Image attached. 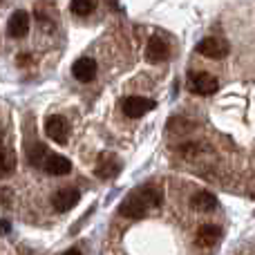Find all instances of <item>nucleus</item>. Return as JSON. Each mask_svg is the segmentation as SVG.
Instances as JSON below:
<instances>
[{"label": "nucleus", "instance_id": "nucleus-16", "mask_svg": "<svg viewBox=\"0 0 255 255\" xmlns=\"http://www.w3.org/2000/svg\"><path fill=\"white\" fill-rule=\"evenodd\" d=\"M2 204H4V206L9 204V188H7V186L2 188Z\"/></svg>", "mask_w": 255, "mask_h": 255}, {"label": "nucleus", "instance_id": "nucleus-18", "mask_svg": "<svg viewBox=\"0 0 255 255\" xmlns=\"http://www.w3.org/2000/svg\"><path fill=\"white\" fill-rule=\"evenodd\" d=\"M2 231H4V233H9V222H7V220L2 222Z\"/></svg>", "mask_w": 255, "mask_h": 255}, {"label": "nucleus", "instance_id": "nucleus-5", "mask_svg": "<svg viewBox=\"0 0 255 255\" xmlns=\"http://www.w3.org/2000/svg\"><path fill=\"white\" fill-rule=\"evenodd\" d=\"M79 199H81L79 190L65 186V188H58L56 193L52 195V206L56 208L58 213H65V211H70V208H74L76 204H79Z\"/></svg>", "mask_w": 255, "mask_h": 255}, {"label": "nucleus", "instance_id": "nucleus-2", "mask_svg": "<svg viewBox=\"0 0 255 255\" xmlns=\"http://www.w3.org/2000/svg\"><path fill=\"white\" fill-rule=\"evenodd\" d=\"M190 92L193 94H199V97H208V94H215L220 83L213 74L208 72H197V74H190V83H188Z\"/></svg>", "mask_w": 255, "mask_h": 255}, {"label": "nucleus", "instance_id": "nucleus-4", "mask_svg": "<svg viewBox=\"0 0 255 255\" xmlns=\"http://www.w3.org/2000/svg\"><path fill=\"white\" fill-rule=\"evenodd\" d=\"M197 52L202 54V56H206V58H215V61H220V58L229 56V45H226V40H222V38L208 36V38L199 40Z\"/></svg>", "mask_w": 255, "mask_h": 255}, {"label": "nucleus", "instance_id": "nucleus-15", "mask_svg": "<svg viewBox=\"0 0 255 255\" xmlns=\"http://www.w3.org/2000/svg\"><path fill=\"white\" fill-rule=\"evenodd\" d=\"M16 170V152L11 148L2 150V177H9Z\"/></svg>", "mask_w": 255, "mask_h": 255}, {"label": "nucleus", "instance_id": "nucleus-11", "mask_svg": "<svg viewBox=\"0 0 255 255\" xmlns=\"http://www.w3.org/2000/svg\"><path fill=\"white\" fill-rule=\"evenodd\" d=\"M72 74L79 81H83V83H90V81H94V76H97V63H94L92 58H79V61L72 65Z\"/></svg>", "mask_w": 255, "mask_h": 255}, {"label": "nucleus", "instance_id": "nucleus-10", "mask_svg": "<svg viewBox=\"0 0 255 255\" xmlns=\"http://www.w3.org/2000/svg\"><path fill=\"white\" fill-rule=\"evenodd\" d=\"M220 238H222L220 226H215V224H204V226H199L197 235H195V242H197V247L208 249V247H213V244L220 242Z\"/></svg>", "mask_w": 255, "mask_h": 255}, {"label": "nucleus", "instance_id": "nucleus-19", "mask_svg": "<svg viewBox=\"0 0 255 255\" xmlns=\"http://www.w3.org/2000/svg\"><path fill=\"white\" fill-rule=\"evenodd\" d=\"M253 199H255V193H253Z\"/></svg>", "mask_w": 255, "mask_h": 255}, {"label": "nucleus", "instance_id": "nucleus-8", "mask_svg": "<svg viewBox=\"0 0 255 255\" xmlns=\"http://www.w3.org/2000/svg\"><path fill=\"white\" fill-rule=\"evenodd\" d=\"M27 31H29V16H27V11H13L11 18H9L7 34L11 38H25Z\"/></svg>", "mask_w": 255, "mask_h": 255}, {"label": "nucleus", "instance_id": "nucleus-9", "mask_svg": "<svg viewBox=\"0 0 255 255\" xmlns=\"http://www.w3.org/2000/svg\"><path fill=\"white\" fill-rule=\"evenodd\" d=\"M45 172H49V175H67V172L72 170V161L67 157H63V154H47V159H45L43 163Z\"/></svg>", "mask_w": 255, "mask_h": 255}, {"label": "nucleus", "instance_id": "nucleus-12", "mask_svg": "<svg viewBox=\"0 0 255 255\" xmlns=\"http://www.w3.org/2000/svg\"><path fill=\"white\" fill-rule=\"evenodd\" d=\"M190 206L199 213H211L217 208V197L208 190H197V193L190 197Z\"/></svg>", "mask_w": 255, "mask_h": 255}, {"label": "nucleus", "instance_id": "nucleus-6", "mask_svg": "<svg viewBox=\"0 0 255 255\" xmlns=\"http://www.w3.org/2000/svg\"><path fill=\"white\" fill-rule=\"evenodd\" d=\"M45 132H47V136L52 141H56V143L63 145L67 141V134H70V126H67L65 117L52 115V117H47V121H45Z\"/></svg>", "mask_w": 255, "mask_h": 255}, {"label": "nucleus", "instance_id": "nucleus-1", "mask_svg": "<svg viewBox=\"0 0 255 255\" xmlns=\"http://www.w3.org/2000/svg\"><path fill=\"white\" fill-rule=\"evenodd\" d=\"M159 204H161V188H157L152 184H145L139 190L130 193L121 202L119 213L124 217H128V220H141L148 213V208L159 206Z\"/></svg>", "mask_w": 255, "mask_h": 255}, {"label": "nucleus", "instance_id": "nucleus-7", "mask_svg": "<svg viewBox=\"0 0 255 255\" xmlns=\"http://www.w3.org/2000/svg\"><path fill=\"white\" fill-rule=\"evenodd\" d=\"M168 56H170V45L163 38H159V36H152V38L148 40V45H145V61L161 63V61H166Z\"/></svg>", "mask_w": 255, "mask_h": 255}, {"label": "nucleus", "instance_id": "nucleus-13", "mask_svg": "<svg viewBox=\"0 0 255 255\" xmlns=\"http://www.w3.org/2000/svg\"><path fill=\"white\" fill-rule=\"evenodd\" d=\"M121 170V163L117 161L112 154H101L99 157V163H97V177H101V179H112V177H117Z\"/></svg>", "mask_w": 255, "mask_h": 255}, {"label": "nucleus", "instance_id": "nucleus-17", "mask_svg": "<svg viewBox=\"0 0 255 255\" xmlns=\"http://www.w3.org/2000/svg\"><path fill=\"white\" fill-rule=\"evenodd\" d=\"M63 255H81V251H76V249H70V251H65Z\"/></svg>", "mask_w": 255, "mask_h": 255}, {"label": "nucleus", "instance_id": "nucleus-3", "mask_svg": "<svg viewBox=\"0 0 255 255\" xmlns=\"http://www.w3.org/2000/svg\"><path fill=\"white\" fill-rule=\"evenodd\" d=\"M154 106H157V103H154L152 99H143V97H128V99H124V103H121L124 115L130 117V119H139V117L148 115L150 110H154Z\"/></svg>", "mask_w": 255, "mask_h": 255}, {"label": "nucleus", "instance_id": "nucleus-14", "mask_svg": "<svg viewBox=\"0 0 255 255\" xmlns=\"http://www.w3.org/2000/svg\"><path fill=\"white\" fill-rule=\"evenodd\" d=\"M70 9L76 16H90L97 9V0H72Z\"/></svg>", "mask_w": 255, "mask_h": 255}]
</instances>
